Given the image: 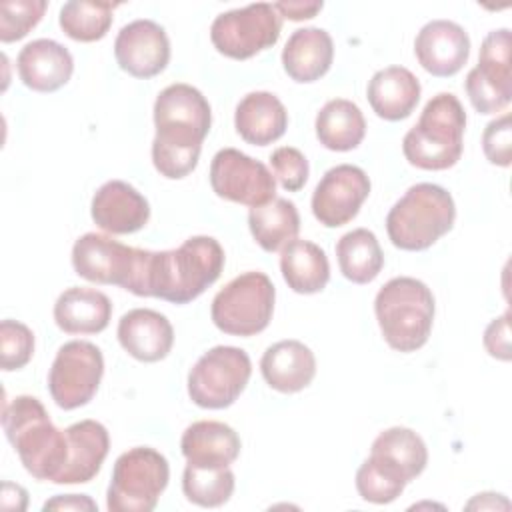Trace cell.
<instances>
[{"mask_svg":"<svg viewBox=\"0 0 512 512\" xmlns=\"http://www.w3.org/2000/svg\"><path fill=\"white\" fill-rule=\"evenodd\" d=\"M224 248L212 236H190L172 250H140L128 292L188 304L212 286L224 268Z\"/></svg>","mask_w":512,"mask_h":512,"instance_id":"obj_1","label":"cell"},{"mask_svg":"<svg viewBox=\"0 0 512 512\" xmlns=\"http://www.w3.org/2000/svg\"><path fill=\"white\" fill-rule=\"evenodd\" d=\"M154 126V168L168 180L186 178L198 166L202 142L212 126L208 100L190 84H170L156 96Z\"/></svg>","mask_w":512,"mask_h":512,"instance_id":"obj_2","label":"cell"},{"mask_svg":"<svg viewBox=\"0 0 512 512\" xmlns=\"http://www.w3.org/2000/svg\"><path fill=\"white\" fill-rule=\"evenodd\" d=\"M2 428L22 466L36 480L54 482L68 462V436L52 424L36 396H16L4 402Z\"/></svg>","mask_w":512,"mask_h":512,"instance_id":"obj_3","label":"cell"},{"mask_svg":"<svg viewBox=\"0 0 512 512\" xmlns=\"http://www.w3.org/2000/svg\"><path fill=\"white\" fill-rule=\"evenodd\" d=\"M434 294L418 278L396 276L374 298V314L386 344L398 352L420 350L434 324Z\"/></svg>","mask_w":512,"mask_h":512,"instance_id":"obj_4","label":"cell"},{"mask_svg":"<svg viewBox=\"0 0 512 512\" xmlns=\"http://www.w3.org/2000/svg\"><path fill=\"white\" fill-rule=\"evenodd\" d=\"M466 112L452 92L432 96L402 140L404 158L422 170L452 168L464 148Z\"/></svg>","mask_w":512,"mask_h":512,"instance_id":"obj_5","label":"cell"},{"mask_svg":"<svg viewBox=\"0 0 512 512\" xmlns=\"http://www.w3.org/2000/svg\"><path fill=\"white\" fill-rule=\"evenodd\" d=\"M456 220L452 194L432 182L410 186L386 216L390 242L408 252H420L448 234Z\"/></svg>","mask_w":512,"mask_h":512,"instance_id":"obj_6","label":"cell"},{"mask_svg":"<svg viewBox=\"0 0 512 512\" xmlns=\"http://www.w3.org/2000/svg\"><path fill=\"white\" fill-rule=\"evenodd\" d=\"M168 480L170 466L164 454L150 446L130 448L114 462L106 508L110 512H150L156 508Z\"/></svg>","mask_w":512,"mask_h":512,"instance_id":"obj_7","label":"cell"},{"mask_svg":"<svg viewBox=\"0 0 512 512\" xmlns=\"http://www.w3.org/2000/svg\"><path fill=\"white\" fill-rule=\"evenodd\" d=\"M276 288L268 274L250 270L232 278L212 300L214 326L230 336H254L268 328L274 314Z\"/></svg>","mask_w":512,"mask_h":512,"instance_id":"obj_8","label":"cell"},{"mask_svg":"<svg viewBox=\"0 0 512 512\" xmlns=\"http://www.w3.org/2000/svg\"><path fill=\"white\" fill-rule=\"evenodd\" d=\"M250 374L252 362L246 350L238 346H214L190 368L188 396L200 408H228L244 392Z\"/></svg>","mask_w":512,"mask_h":512,"instance_id":"obj_9","label":"cell"},{"mask_svg":"<svg viewBox=\"0 0 512 512\" xmlns=\"http://www.w3.org/2000/svg\"><path fill=\"white\" fill-rule=\"evenodd\" d=\"M282 30V18L272 4L260 2L222 12L210 26L214 48L232 60H248L272 48Z\"/></svg>","mask_w":512,"mask_h":512,"instance_id":"obj_10","label":"cell"},{"mask_svg":"<svg viewBox=\"0 0 512 512\" xmlns=\"http://www.w3.org/2000/svg\"><path fill=\"white\" fill-rule=\"evenodd\" d=\"M104 376L100 348L86 340L62 344L48 372V392L58 408L74 410L86 406L98 392Z\"/></svg>","mask_w":512,"mask_h":512,"instance_id":"obj_11","label":"cell"},{"mask_svg":"<svg viewBox=\"0 0 512 512\" xmlns=\"http://www.w3.org/2000/svg\"><path fill=\"white\" fill-rule=\"evenodd\" d=\"M464 88L472 108L480 114L502 112L512 98L510 30L498 28L486 34L478 64L466 74Z\"/></svg>","mask_w":512,"mask_h":512,"instance_id":"obj_12","label":"cell"},{"mask_svg":"<svg viewBox=\"0 0 512 512\" xmlns=\"http://www.w3.org/2000/svg\"><path fill=\"white\" fill-rule=\"evenodd\" d=\"M210 186L218 198L248 208L264 206L276 198V178L268 166L236 148H222L214 154Z\"/></svg>","mask_w":512,"mask_h":512,"instance_id":"obj_13","label":"cell"},{"mask_svg":"<svg viewBox=\"0 0 512 512\" xmlns=\"http://www.w3.org/2000/svg\"><path fill=\"white\" fill-rule=\"evenodd\" d=\"M138 264V248L112 236L86 232L72 246L74 272L94 284H114L128 290Z\"/></svg>","mask_w":512,"mask_h":512,"instance_id":"obj_14","label":"cell"},{"mask_svg":"<svg viewBox=\"0 0 512 512\" xmlns=\"http://www.w3.org/2000/svg\"><path fill=\"white\" fill-rule=\"evenodd\" d=\"M370 194L368 174L354 164H338L324 172L312 194V214L326 228L348 224Z\"/></svg>","mask_w":512,"mask_h":512,"instance_id":"obj_15","label":"cell"},{"mask_svg":"<svg viewBox=\"0 0 512 512\" xmlns=\"http://www.w3.org/2000/svg\"><path fill=\"white\" fill-rule=\"evenodd\" d=\"M118 66L134 78H154L170 62V40L166 30L148 18L134 20L120 28L114 40Z\"/></svg>","mask_w":512,"mask_h":512,"instance_id":"obj_16","label":"cell"},{"mask_svg":"<svg viewBox=\"0 0 512 512\" xmlns=\"http://www.w3.org/2000/svg\"><path fill=\"white\" fill-rule=\"evenodd\" d=\"M414 54L428 74L450 78L468 62L470 36L452 20H430L416 34Z\"/></svg>","mask_w":512,"mask_h":512,"instance_id":"obj_17","label":"cell"},{"mask_svg":"<svg viewBox=\"0 0 512 512\" xmlns=\"http://www.w3.org/2000/svg\"><path fill=\"white\" fill-rule=\"evenodd\" d=\"M90 216L108 234H134L148 224L150 204L132 184L108 180L94 192Z\"/></svg>","mask_w":512,"mask_h":512,"instance_id":"obj_18","label":"cell"},{"mask_svg":"<svg viewBox=\"0 0 512 512\" xmlns=\"http://www.w3.org/2000/svg\"><path fill=\"white\" fill-rule=\"evenodd\" d=\"M22 84L34 92H56L74 72V58L66 46L50 38L28 42L16 58Z\"/></svg>","mask_w":512,"mask_h":512,"instance_id":"obj_19","label":"cell"},{"mask_svg":"<svg viewBox=\"0 0 512 512\" xmlns=\"http://www.w3.org/2000/svg\"><path fill=\"white\" fill-rule=\"evenodd\" d=\"M120 346L140 362L164 360L174 346V328L170 320L150 308L128 310L118 322Z\"/></svg>","mask_w":512,"mask_h":512,"instance_id":"obj_20","label":"cell"},{"mask_svg":"<svg viewBox=\"0 0 512 512\" xmlns=\"http://www.w3.org/2000/svg\"><path fill=\"white\" fill-rule=\"evenodd\" d=\"M260 372L272 390L294 394L314 380L316 356L300 340H280L268 346L262 354Z\"/></svg>","mask_w":512,"mask_h":512,"instance_id":"obj_21","label":"cell"},{"mask_svg":"<svg viewBox=\"0 0 512 512\" xmlns=\"http://www.w3.org/2000/svg\"><path fill=\"white\" fill-rule=\"evenodd\" d=\"M66 436L70 446L68 462L54 484H86L100 472L108 456V430L96 420H80L66 428Z\"/></svg>","mask_w":512,"mask_h":512,"instance_id":"obj_22","label":"cell"},{"mask_svg":"<svg viewBox=\"0 0 512 512\" xmlns=\"http://www.w3.org/2000/svg\"><path fill=\"white\" fill-rule=\"evenodd\" d=\"M240 446V436L234 428L218 420L192 422L180 438L186 462L202 468L230 466L240 456Z\"/></svg>","mask_w":512,"mask_h":512,"instance_id":"obj_23","label":"cell"},{"mask_svg":"<svg viewBox=\"0 0 512 512\" xmlns=\"http://www.w3.org/2000/svg\"><path fill=\"white\" fill-rule=\"evenodd\" d=\"M334 42L322 28H298L290 34L282 50V66L290 80L310 84L320 80L332 66Z\"/></svg>","mask_w":512,"mask_h":512,"instance_id":"obj_24","label":"cell"},{"mask_svg":"<svg viewBox=\"0 0 512 512\" xmlns=\"http://www.w3.org/2000/svg\"><path fill=\"white\" fill-rule=\"evenodd\" d=\"M234 128L252 146H268L280 140L288 128V112L272 92L246 94L234 112Z\"/></svg>","mask_w":512,"mask_h":512,"instance_id":"obj_25","label":"cell"},{"mask_svg":"<svg viewBox=\"0 0 512 512\" xmlns=\"http://www.w3.org/2000/svg\"><path fill=\"white\" fill-rule=\"evenodd\" d=\"M420 92V82L408 68L388 66L370 78L366 98L378 118L398 122L414 112Z\"/></svg>","mask_w":512,"mask_h":512,"instance_id":"obj_26","label":"cell"},{"mask_svg":"<svg viewBox=\"0 0 512 512\" xmlns=\"http://www.w3.org/2000/svg\"><path fill=\"white\" fill-rule=\"evenodd\" d=\"M112 318L110 298L84 286L66 288L54 304V322L66 334H98Z\"/></svg>","mask_w":512,"mask_h":512,"instance_id":"obj_27","label":"cell"},{"mask_svg":"<svg viewBox=\"0 0 512 512\" xmlns=\"http://www.w3.org/2000/svg\"><path fill=\"white\" fill-rule=\"evenodd\" d=\"M280 272L296 294H316L330 280V262L318 244L294 238L280 250Z\"/></svg>","mask_w":512,"mask_h":512,"instance_id":"obj_28","label":"cell"},{"mask_svg":"<svg viewBox=\"0 0 512 512\" xmlns=\"http://www.w3.org/2000/svg\"><path fill=\"white\" fill-rule=\"evenodd\" d=\"M370 456L396 472L406 484L420 476L428 464V448L422 436L406 426L380 432L372 442Z\"/></svg>","mask_w":512,"mask_h":512,"instance_id":"obj_29","label":"cell"},{"mask_svg":"<svg viewBox=\"0 0 512 512\" xmlns=\"http://www.w3.org/2000/svg\"><path fill=\"white\" fill-rule=\"evenodd\" d=\"M316 138L332 152H348L360 146L366 136L362 110L346 98L328 100L316 114Z\"/></svg>","mask_w":512,"mask_h":512,"instance_id":"obj_30","label":"cell"},{"mask_svg":"<svg viewBox=\"0 0 512 512\" xmlns=\"http://www.w3.org/2000/svg\"><path fill=\"white\" fill-rule=\"evenodd\" d=\"M248 228L264 252H278L300 232V214L292 200L274 198L264 206L250 208Z\"/></svg>","mask_w":512,"mask_h":512,"instance_id":"obj_31","label":"cell"},{"mask_svg":"<svg viewBox=\"0 0 512 512\" xmlns=\"http://www.w3.org/2000/svg\"><path fill=\"white\" fill-rule=\"evenodd\" d=\"M336 260L342 276L354 284H370L384 266V254L376 234L354 228L336 242Z\"/></svg>","mask_w":512,"mask_h":512,"instance_id":"obj_32","label":"cell"},{"mask_svg":"<svg viewBox=\"0 0 512 512\" xmlns=\"http://www.w3.org/2000/svg\"><path fill=\"white\" fill-rule=\"evenodd\" d=\"M120 4L112 2H84L72 0L60 8V28L64 34L76 42H96L102 40L114 20V10Z\"/></svg>","mask_w":512,"mask_h":512,"instance_id":"obj_33","label":"cell"},{"mask_svg":"<svg viewBox=\"0 0 512 512\" xmlns=\"http://www.w3.org/2000/svg\"><path fill=\"white\" fill-rule=\"evenodd\" d=\"M236 478L230 466L224 468H202L186 464L182 472L184 496L202 508H218L234 494Z\"/></svg>","mask_w":512,"mask_h":512,"instance_id":"obj_34","label":"cell"},{"mask_svg":"<svg viewBox=\"0 0 512 512\" xmlns=\"http://www.w3.org/2000/svg\"><path fill=\"white\" fill-rule=\"evenodd\" d=\"M406 488V482L376 458L368 456L356 470V490L362 500L372 504H390Z\"/></svg>","mask_w":512,"mask_h":512,"instance_id":"obj_35","label":"cell"},{"mask_svg":"<svg viewBox=\"0 0 512 512\" xmlns=\"http://www.w3.org/2000/svg\"><path fill=\"white\" fill-rule=\"evenodd\" d=\"M46 0H14L0 4V40L4 44L22 40L44 16Z\"/></svg>","mask_w":512,"mask_h":512,"instance_id":"obj_36","label":"cell"},{"mask_svg":"<svg viewBox=\"0 0 512 512\" xmlns=\"http://www.w3.org/2000/svg\"><path fill=\"white\" fill-rule=\"evenodd\" d=\"M34 354V332L18 320L0 324V366L4 372L24 368Z\"/></svg>","mask_w":512,"mask_h":512,"instance_id":"obj_37","label":"cell"},{"mask_svg":"<svg viewBox=\"0 0 512 512\" xmlns=\"http://www.w3.org/2000/svg\"><path fill=\"white\" fill-rule=\"evenodd\" d=\"M270 166L274 178L288 192H298L310 174V166L306 156L294 146H280L270 154Z\"/></svg>","mask_w":512,"mask_h":512,"instance_id":"obj_38","label":"cell"},{"mask_svg":"<svg viewBox=\"0 0 512 512\" xmlns=\"http://www.w3.org/2000/svg\"><path fill=\"white\" fill-rule=\"evenodd\" d=\"M482 150L490 164L508 168L512 162V124L510 114L490 120L482 132Z\"/></svg>","mask_w":512,"mask_h":512,"instance_id":"obj_39","label":"cell"},{"mask_svg":"<svg viewBox=\"0 0 512 512\" xmlns=\"http://www.w3.org/2000/svg\"><path fill=\"white\" fill-rule=\"evenodd\" d=\"M484 348L486 352L502 362H508L512 358L510 348V310H506L502 316L494 318L486 330H484Z\"/></svg>","mask_w":512,"mask_h":512,"instance_id":"obj_40","label":"cell"},{"mask_svg":"<svg viewBox=\"0 0 512 512\" xmlns=\"http://www.w3.org/2000/svg\"><path fill=\"white\" fill-rule=\"evenodd\" d=\"M42 510L44 512H48V510H80V512L86 510V512H96L98 506L86 494H58V496L46 500Z\"/></svg>","mask_w":512,"mask_h":512,"instance_id":"obj_41","label":"cell"},{"mask_svg":"<svg viewBox=\"0 0 512 512\" xmlns=\"http://www.w3.org/2000/svg\"><path fill=\"white\" fill-rule=\"evenodd\" d=\"M274 10L280 14V18H288L294 22L310 20L322 10V2H276L272 4Z\"/></svg>","mask_w":512,"mask_h":512,"instance_id":"obj_42","label":"cell"},{"mask_svg":"<svg viewBox=\"0 0 512 512\" xmlns=\"http://www.w3.org/2000/svg\"><path fill=\"white\" fill-rule=\"evenodd\" d=\"M2 508L4 510H26L28 492L20 484L2 482Z\"/></svg>","mask_w":512,"mask_h":512,"instance_id":"obj_43","label":"cell"},{"mask_svg":"<svg viewBox=\"0 0 512 512\" xmlns=\"http://www.w3.org/2000/svg\"><path fill=\"white\" fill-rule=\"evenodd\" d=\"M468 510H508L510 508V502L504 498V494H496V492H482V494H476L468 504H466Z\"/></svg>","mask_w":512,"mask_h":512,"instance_id":"obj_44","label":"cell"}]
</instances>
